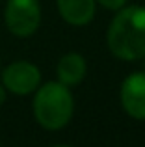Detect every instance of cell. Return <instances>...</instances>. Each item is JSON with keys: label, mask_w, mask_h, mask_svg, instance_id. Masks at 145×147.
Returning a JSON list of instances; mask_svg holds the SVG:
<instances>
[{"label": "cell", "mask_w": 145, "mask_h": 147, "mask_svg": "<svg viewBox=\"0 0 145 147\" xmlns=\"http://www.w3.org/2000/svg\"><path fill=\"white\" fill-rule=\"evenodd\" d=\"M4 100H6V88L4 84H0V104H4Z\"/></svg>", "instance_id": "9c48e42d"}, {"label": "cell", "mask_w": 145, "mask_h": 147, "mask_svg": "<svg viewBox=\"0 0 145 147\" xmlns=\"http://www.w3.org/2000/svg\"><path fill=\"white\" fill-rule=\"evenodd\" d=\"M6 26L19 37H28L37 30L41 22V7L37 0H7Z\"/></svg>", "instance_id": "3957f363"}, {"label": "cell", "mask_w": 145, "mask_h": 147, "mask_svg": "<svg viewBox=\"0 0 145 147\" xmlns=\"http://www.w3.org/2000/svg\"><path fill=\"white\" fill-rule=\"evenodd\" d=\"M86 76V61L80 54L69 52L58 63V78L65 86H76Z\"/></svg>", "instance_id": "52a82bcc"}, {"label": "cell", "mask_w": 145, "mask_h": 147, "mask_svg": "<svg viewBox=\"0 0 145 147\" xmlns=\"http://www.w3.org/2000/svg\"><path fill=\"white\" fill-rule=\"evenodd\" d=\"M54 147H71V145H54Z\"/></svg>", "instance_id": "30bf717a"}, {"label": "cell", "mask_w": 145, "mask_h": 147, "mask_svg": "<svg viewBox=\"0 0 145 147\" xmlns=\"http://www.w3.org/2000/svg\"><path fill=\"white\" fill-rule=\"evenodd\" d=\"M108 47L121 60L145 58V7H121L108 28Z\"/></svg>", "instance_id": "6da1fadb"}, {"label": "cell", "mask_w": 145, "mask_h": 147, "mask_svg": "<svg viewBox=\"0 0 145 147\" xmlns=\"http://www.w3.org/2000/svg\"><path fill=\"white\" fill-rule=\"evenodd\" d=\"M34 115L47 130L65 127L72 115V95L69 86L62 82H48L41 86L34 99Z\"/></svg>", "instance_id": "7a4b0ae2"}, {"label": "cell", "mask_w": 145, "mask_h": 147, "mask_svg": "<svg viewBox=\"0 0 145 147\" xmlns=\"http://www.w3.org/2000/svg\"><path fill=\"white\" fill-rule=\"evenodd\" d=\"M41 82V73L30 61H15L7 65L2 73V84L6 90L17 95H28L37 90Z\"/></svg>", "instance_id": "277c9868"}, {"label": "cell", "mask_w": 145, "mask_h": 147, "mask_svg": "<svg viewBox=\"0 0 145 147\" xmlns=\"http://www.w3.org/2000/svg\"><path fill=\"white\" fill-rule=\"evenodd\" d=\"M60 15L72 26H84L93 19L95 0H58Z\"/></svg>", "instance_id": "8992f818"}, {"label": "cell", "mask_w": 145, "mask_h": 147, "mask_svg": "<svg viewBox=\"0 0 145 147\" xmlns=\"http://www.w3.org/2000/svg\"><path fill=\"white\" fill-rule=\"evenodd\" d=\"M99 2H101L106 9H121L127 0H99Z\"/></svg>", "instance_id": "ba28073f"}, {"label": "cell", "mask_w": 145, "mask_h": 147, "mask_svg": "<svg viewBox=\"0 0 145 147\" xmlns=\"http://www.w3.org/2000/svg\"><path fill=\"white\" fill-rule=\"evenodd\" d=\"M121 104L134 119H145V73H134L123 82Z\"/></svg>", "instance_id": "5b68a950"}]
</instances>
